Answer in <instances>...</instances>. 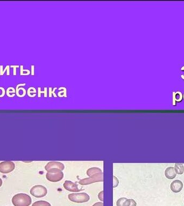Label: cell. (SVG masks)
Returning <instances> with one entry per match:
<instances>
[{"label": "cell", "mask_w": 184, "mask_h": 206, "mask_svg": "<svg viewBox=\"0 0 184 206\" xmlns=\"http://www.w3.org/2000/svg\"><path fill=\"white\" fill-rule=\"evenodd\" d=\"M12 203L14 206H29L32 203V200L29 195L18 193L12 197Z\"/></svg>", "instance_id": "1"}, {"label": "cell", "mask_w": 184, "mask_h": 206, "mask_svg": "<svg viewBox=\"0 0 184 206\" xmlns=\"http://www.w3.org/2000/svg\"><path fill=\"white\" fill-rule=\"evenodd\" d=\"M64 174L62 170L58 169H51L46 174V179L51 182H58L62 179Z\"/></svg>", "instance_id": "2"}, {"label": "cell", "mask_w": 184, "mask_h": 206, "mask_svg": "<svg viewBox=\"0 0 184 206\" xmlns=\"http://www.w3.org/2000/svg\"><path fill=\"white\" fill-rule=\"evenodd\" d=\"M68 199L75 203H85L89 200L90 197L86 193H72L68 195Z\"/></svg>", "instance_id": "3"}, {"label": "cell", "mask_w": 184, "mask_h": 206, "mask_svg": "<svg viewBox=\"0 0 184 206\" xmlns=\"http://www.w3.org/2000/svg\"><path fill=\"white\" fill-rule=\"evenodd\" d=\"M30 194L37 198H41L46 196L48 193L47 189L41 185L34 186L30 189Z\"/></svg>", "instance_id": "4"}, {"label": "cell", "mask_w": 184, "mask_h": 206, "mask_svg": "<svg viewBox=\"0 0 184 206\" xmlns=\"http://www.w3.org/2000/svg\"><path fill=\"white\" fill-rule=\"evenodd\" d=\"M103 181H104V175L102 172L101 174H97L92 177L80 180L79 183L80 185H87L92 183L103 182Z\"/></svg>", "instance_id": "5"}, {"label": "cell", "mask_w": 184, "mask_h": 206, "mask_svg": "<svg viewBox=\"0 0 184 206\" xmlns=\"http://www.w3.org/2000/svg\"><path fill=\"white\" fill-rule=\"evenodd\" d=\"M15 169V163L13 162L4 161L0 163V172L2 174H9L14 171Z\"/></svg>", "instance_id": "6"}, {"label": "cell", "mask_w": 184, "mask_h": 206, "mask_svg": "<svg viewBox=\"0 0 184 206\" xmlns=\"http://www.w3.org/2000/svg\"><path fill=\"white\" fill-rule=\"evenodd\" d=\"M63 186L64 189L68 191L72 192H78L80 191V189H78L77 184L69 180L65 181L63 184Z\"/></svg>", "instance_id": "7"}, {"label": "cell", "mask_w": 184, "mask_h": 206, "mask_svg": "<svg viewBox=\"0 0 184 206\" xmlns=\"http://www.w3.org/2000/svg\"><path fill=\"white\" fill-rule=\"evenodd\" d=\"M65 166L62 163L59 162H49L45 166V169L48 171L51 169H58L60 170H63L64 169Z\"/></svg>", "instance_id": "8"}, {"label": "cell", "mask_w": 184, "mask_h": 206, "mask_svg": "<svg viewBox=\"0 0 184 206\" xmlns=\"http://www.w3.org/2000/svg\"><path fill=\"white\" fill-rule=\"evenodd\" d=\"M183 187V184L179 180H174L171 184L170 188L173 192L179 193L181 191Z\"/></svg>", "instance_id": "9"}, {"label": "cell", "mask_w": 184, "mask_h": 206, "mask_svg": "<svg viewBox=\"0 0 184 206\" xmlns=\"http://www.w3.org/2000/svg\"><path fill=\"white\" fill-rule=\"evenodd\" d=\"M176 172H175V168L173 167H169L167 168L165 171V175L166 178L169 179H173L176 176Z\"/></svg>", "instance_id": "10"}, {"label": "cell", "mask_w": 184, "mask_h": 206, "mask_svg": "<svg viewBox=\"0 0 184 206\" xmlns=\"http://www.w3.org/2000/svg\"><path fill=\"white\" fill-rule=\"evenodd\" d=\"M101 173H102L101 169L96 167L90 168L87 171V174L89 176V177H92L97 174H101Z\"/></svg>", "instance_id": "11"}, {"label": "cell", "mask_w": 184, "mask_h": 206, "mask_svg": "<svg viewBox=\"0 0 184 206\" xmlns=\"http://www.w3.org/2000/svg\"><path fill=\"white\" fill-rule=\"evenodd\" d=\"M175 170L176 174H181L184 173V165L181 163H176L175 165Z\"/></svg>", "instance_id": "12"}, {"label": "cell", "mask_w": 184, "mask_h": 206, "mask_svg": "<svg viewBox=\"0 0 184 206\" xmlns=\"http://www.w3.org/2000/svg\"><path fill=\"white\" fill-rule=\"evenodd\" d=\"M16 94L18 97H23L27 94V91L24 88L20 87L16 91Z\"/></svg>", "instance_id": "13"}, {"label": "cell", "mask_w": 184, "mask_h": 206, "mask_svg": "<svg viewBox=\"0 0 184 206\" xmlns=\"http://www.w3.org/2000/svg\"><path fill=\"white\" fill-rule=\"evenodd\" d=\"M59 91L58 93V96L59 97H67V89L65 87H60L58 89Z\"/></svg>", "instance_id": "14"}, {"label": "cell", "mask_w": 184, "mask_h": 206, "mask_svg": "<svg viewBox=\"0 0 184 206\" xmlns=\"http://www.w3.org/2000/svg\"><path fill=\"white\" fill-rule=\"evenodd\" d=\"M32 206H51L50 203L46 201H37L32 205Z\"/></svg>", "instance_id": "15"}, {"label": "cell", "mask_w": 184, "mask_h": 206, "mask_svg": "<svg viewBox=\"0 0 184 206\" xmlns=\"http://www.w3.org/2000/svg\"><path fill=\"white\" fill-rule=\"evenodd\" d=\"M36 93H37L36 89L34 87H30L28 89L27 94L30 97H35L36 96Z\"/></svg>", "instance_id": "16"}, {"label": "cell", "mask_w": 184, "mask_h": 206, "mask_svg": "<svg viewBox=\"0 0 184 206\" xmlns=\"http://www.w3.org/2000/svg\"><path fill=\"white\" fill-rule=\"evenodd\" d=\"M15 92H16V90L12 87H9L7 89V95L9 97H14L16 95Z\"/></svg>", "instance_id": "17"}, {"label": "cell", "mask_w": 184, "mask_h": 206, "mask_svg": "<svg viewBox=\"0 0 184 206\" xmlns=\"http://www.w3.org/2000/svg\"><path fill=\"white\" fill-rule=\"evenodd\" d=\"M136 202L133 199H127L122 206H136Z\"/></svg>", "instance_id": "18"}, {"label": "cell", "mask_w": 184, "mask_h": 206, "mask_svg": "<svg viewBox=\"0 0 184 206\" xmlns=\"http://www.w3.org/2000/svg\"><path fill=\"white\" fill-rule=\"evenodd\" d=\"M10 66L8 65V66H7L5 69L3 70V66H2V65L0 66V75L2 76L4 74V73L6 72V71H7V75L9 76L10 75Z\"/></svg>", "instance_id": "19"}, {"label": "cell", "mask_w": 184, "mask_h": 206, "mask_svg": "<svg viewBox=\"0 0 184 206\" xmlns=\"http://www.w3.org/2000/svg\"><path fill=\"white\" fill-rule=\"evenodd\" d=\"M48 88L46 87H45L44 91H41V88L38 87V97L39 98L41 97V94H44V97L46 98L48 96Z\"/></svg>", "instance_id": "20"}, {"label": "cell", "mask_w": 184, "mask_h": 206, "mask_svg": "<svg viewBox=\"0 0 184 206\" xmlns=\"http://www.w3.org/2000/svg\"><path fill=\"white\" fill-rule=\"evenodd\" d=\"M20 71H21L20 75L22 76H25V75L27 76V75H30V71L29 69H25V70L23 69V65H21L20 66Z\"/></svg>", "instance_id": "21"}, {"label": "cell", "mask_w": 184, "mask_h": 206, "mask_svg": "<svg viewBox=\"0 0 184 206\" xmlns=\"http://www.w3.org/2000/svg\"><path fill=\"white\" fill-rule=\"evenodd\" d=\"M175 98H176V102H180L183 98V94H182L181 92L177 91L175 92Z\"/></svg>", "instance_id": "22"}, {"label": "cell", "mask_w": 184, "mask_h": 206, "mask_svg": "<svg viewBox=\"0 0 184 206\" xmlns=\"http://www.w3.org/2000/svg\"><path fill=\"white\" fill-rule=\"evenodd\" d=\"M127 199L126 197H121L117 201L116 205L117 206H122L123 203L125 202V201Z\"/></svg>", "instance_id": "23"}, {"label": "cell", "mask_w": 184, "mask_h": 206, "mask_svg": "<svg viewBox=\"0 0 184 206\" xmlns=\"http://www.w3.org/2000/svg\"><path fill=\"white\" fill-rule=\"evenodd\" d=\"M119 179L115 176L113 177V187L114 188L116 187L119 185Z\"/></svg>", "instance_id": "24"}, {"label": "cell", "mask_w": 184, "mask_h": 206, "mask_svg": "<svg viewBox=\"0 0 184 206\" xmlns=\"http://www.w3.org/2000/svg\"><path fill=\"white\" fill-rule=\"evenodd\" d=\"M19 67H20V66H19L18 65H11L10 66V68H12L14 69L13 75L14 76L16 75V68H18Z\"/></svg>", "instance_id": "25"}, {"label": "cell", "mask_w": 184, "mask_h": 206, "mask_svg": "<svg viewBox=\"0 0 184 206\" xmlns=\"http://www.w3.org/2000/svg\"><path fill=\"white\" fill-rule=\"evenodd\" d=\"M6 94L5 89L3 87H0V98L3 97Z\"/></svg>", "instance_id": "26"}, {"label": "cell", "mask_w": 184, "mask_h": 206, "mask_svg": "<svg viewBox=\"0 0 184 206\" xmlns=\"http://www.w3.org/2000/svg\"><path fill=\"white\" fill-rule=\"evenodd\" d=\"M98 197L100 200L102 202L104 201V191H101L99 193Z\"/></svg>", "instance_id": "27"}, {"label": "cell", "mask_w": 184, "mask_h": 206, "mask_svg": "<svg viewBox=\"0 0 184 206\" xmlns=\"http://www.w3.org/2000/svg\"><path fill=\"white\" fill-rule=\"evenodd\" d=\"M173 105L175 106L176 105V98H175V92H173Z\"/></svg>", "instance_id": "28"}, {"label": "cell", "mask_w": 184, "mask_h": 206, "mask_svg": "<svg viewBox=\"0 0 184 206\" xmlns=\"http://www.w3.org/2000/svg\"><path fill=\"white\" fill-rule=\"evenodd\" d=\"M26 86V83L18 84H17V86H16V90H18V89L19 88H20V87H21V86Z\"/></svg>", "instance_id": "29"}, {"label": "cell", "mask_w": 184, "mask_h": 206, "mask_svg": "<svg viewBox=\"0 0 184 206\" xmlns=\"http://www.w3.org/2000/svg\"><path fill=\"white\" fill-rule=\"evenodd\" d=\"M31 74L32 76H34L35 75V66L34 65H32L31 66Z\"/></svg>", "instance_id": "30"}, {"label": "cell", "mask_w": 184, "mask_h": 206, "mask_svg": "<svg viewBox=\"0 0 184 206\" xmlns=\"http://www.w3.org/2000/svg\"><path fill=\"white\" fill-rule=\"evenodd\" d=\"M92 206H104V203L102 202H97V203H95L94 205H93Z\"/></svg>", "instance_id": "31"}, {"label": "cell", "mask_w": 184, "mask_h": 206, "mask_svg": "<svg viewBox=\"0 0 184 206\" xmlns=\"http://www.w3.org/2000/svg\"><path fill=\"white\" fill-rule=\"evenodd\" d=\"M57 87L54 88V90H52V94L54 95V97H57V96L56 93H55V91H56V90H57Z\"/></svg>", "instance_id": "32"}, {"label": "cell", "mask_w": 184, "mask_h": 206, "mask_svg": "<svg viewBox=\"0 0 184 206\" xmlns=\"http://www.w3.org/2000/svg\"><path fill=\"white\" fill-rule=\"evenodd\" d=\"M52 88L51 87L49 88V97H52Z\"/></svg>", "instance_id": "33"}, {"label": "cell", "mask_w": 184, "mask_h": 206, "mask_svg": "<svg viewBox=\"0 0 184 206\" xmlns=\"http://www.w3.org/2000/svg\"><path fill=\"white\" fill-rule=\"evenodd\" d=\"M2 184H3V182H2V180L1 179V178H0V187L2 186Z\"/></svg>", "instance_id": "34"}, {"label": "cell", "mask_w": 184, "mask_h": 206, "mask_svg": "<svg viewBox=\"0 0 184 206\" xmlns=\"http://www.w3.org/2000/svg\"><path fill=\"white\" fill-rule=\"evenodd\" d=\"M181 78H182L183 80H184V75H181Z\"/></svg>", "instance_id": "35"}, {"label": "cell", "mask_w": 184, "mask_h": 206, "mask_svg": "<svg viewBox=\"0 0 184 206\" xmlns=\"http://www.w3.org/2000/svg\"><path fill=\"white\" fill-rule=\"evenodd\" d=\"M183 98H184V94H183Z\"/></svg>", "instance_id": "36"}]
</instances>
